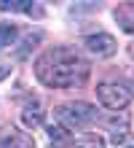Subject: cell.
Segmentation results:
<instances>
[{
  "label": "cell",
  "instance_id": "6da1fadb",
  "mask_svg": "<svg viewBox=\"0 0 134 148\" xmlns=\"http://www.w3.org/2000/svg\"><path fill=\"white\" fill-rule=\"evenodd\" d=\"M86 57L73 46H54L35 59V75L48 89H78L88 81Z\"/></svg>",
  "mask_w": 134,
  "mask_h": 148
},
{
  "label": "cell",
  "instance_id": "7a4b0ae2",
  "mask_svg": "<svg viewBox=\"0 0 134 148\" xmlns=\"http://www.w3.org/2000/svg\"><path fill=\"white\" fill-rule=\"evenodd\" d=\"M54 119L59 127H65L67 132L73 129H83L97 119V108L88 102H65V105L54 108Z\"/></svg>",
  "mask_w": 134,
  "mask_h": 148
},
{
  "label": "cell",
  "instance_id": "3957f363",
  "mask_svg": "<svg viewBox=\"0 0 134 148\" xmlns=\"http://www.w3.org/2000/svg\"><path fill=\"white\" fill-rule=\"evenodd\" d=\"M134 97V84L126 81H102L97 86V100L110 110H123Z\"/></svg>",
  "mask_w": 134,
  "mask_h": 148
},
{
  "label": "cell",
  "instance_id": "277c9868",
  "mask_svg": "<svg viewBox=\"0 0 134 148\" xmlns=\"http://www.w3.org/2000/svg\"><path fill=\"white\" fill-rule=\"evenodd\" d=\"M83 46H86L88 54H94V57H113L115 49H118V43H115L113 35H107V32H94V35L83 38Z\"/></svg>",
  "mask_w": 134,
  "mask_h": 148
},
{
  "label": "cell",
  "instance_id": "5b68a950",
  "mask_svg": "<svg viewBox=\"0 0 134 148\" xmlns=\"http://www.w3.org/2000/svg\"><path fill=\"white\" fill-rule=\"evenodd\" d=\"M0 148H35V140L32 135H27L16 127H3L0 129Z\"/></svg>",
  "mask_w": 134,
  "mask_h": 148
},
{
  "label": "cell",
  "instance_id": "8992f818",
  "mask_svg": "<svg viewBox=\"0 0 134 148\" xmlns=\"http://www.w3.org/2000/svg\"><path fill=\"white\" fill-rule=\"evenodd\" d=\"M22 119H24V124H27V127H40V124H43V108H40V100L35 97V94L24 100Z\"/></svg>",
  "mask_w": 134,
  "mask_h": 148
},
{
  "label": "cell",
  "instance_id": "52a82bcc",
  "mask_svg": "<svg viewBox=\"0 0 134 148\" xmlns=\"http://www.w3.org/2000/svg\"><path fill=\"white\" fill-rule=\"evenodd\" d=\"M126 137H129V116H126V113H121L118 121L110 119V143L113 145H123V143H126Z\"/></svg>",
  "mask_w": 134,
  "mask_h": 148
},
{
  "label": "cell",
  "instance_id": "ba28073f",
  "mask_svg": "<svg viewBox=\"0 0 134 148\" xmlns=\"http://www.w3.org/2000/svg\"><path fill=\"white\" fill-rule=\"evenodd\" d=\"M0 11H19L30 16H43L40 5H32V0H0Z\"/></svg>",
  "mask_w": 134,
  "mask_h": 148
},
{
  "label": "cell",
  "instance_id": "9c48e42d",
  "mask_svg": "<svg viewBox=\"0 0 134 148\" xmlns=\"http://www.w3.org/2000/svg\"><path fill=\"white\" fill-rule=\"evenodd\" d=\"M115 19H118V24H121L126 32H134V5L126 3V5L115 8Z\"/></svg>",
  "mask_w": 134,
  "mask_h": 148
},
{
  "label": "cell",
  "instance_id": "30bf717a",
  "mask_svg": "<svg viewBox=\"0 0 134 148\" xmlns=\"http://www.w3.org/2000/svg\"><path fill=\"white\" fill-rule=\"evenodd\" d=\"M48 140L54 145H59V148H65V145L73 143V140H70V132H67L65 127H59V124H51L48 127Z\"/></svg>",
  "mask_w": 134,
  "mask_h": 148
},
{
  "label": "cell",
  "instance_id": "8fae6325",
  "mask_svg": "<svg viewBox=\"0 0 134 148\" xmlns=\"http://www.w3.org/2000/svg\"><path fill=\"white\" fill-rule=\"evenodd\" d=\"M16 35H19V30H16V24H0V49L11 46V43L16 40Z\"/></svg>",
  "mask_w": 134,
  "mask_h": 148
},
{
  "label": "cell",
  "instance_id": "7c38bea8",
  "mask_svg": "<svg viewBox=\"0 0 134 148\" xmlns=\"http://www.w3.org/2000/svg\"><path fill=\"white\" fill-rule=\"evenodd\" d=\"M70 148H105V140H102V137H97V135H86V137L73 140Z\"/></svg>",
  "mask_w": 134,
  "mask_h": 148
},
{
  "label": "cell",
  "instance_id": "4fadbf2b",
  "mask_svg": "<svg viewBox=\"0 0 134 148\" xmlns=\"http://www.w3.org/2000/svg\"><path fill=\"white\" fill-rule=\"evenodd\" d=\"M123 148H134V145H123Z\"/></svg>",
  "mask_w": 134,
  "mask_h": 148
}]
</instances>
